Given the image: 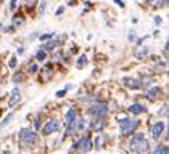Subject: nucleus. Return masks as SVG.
<instances>
[{
    "instance_id": "nucleus-1",
    "label": "nucleus",
    "mask_w": 169,
    "mask_h": 154,
    "mask_svg": "<svg viewBox=\"0 0 169 154\" xmlns=\"http://www.w3.org/2000/svg\"><path fill=\"white\" fill-rule=\"evenodd\" d=\"M148 141L145 140V137L142 133H137L135 137L132 138V141H130V149H132L134 152H137V154H143V152H147L148 151Z\"/></svg>"
},
{
    "instance_id": "nucleus-2",
    "label": "nucleus",
    "mask_w": 169,
    "mask_h": 154,
    "mask_svg": "<svg viewBox=\"0 0 169 154\" xmlns=\"http://www.w3.org/2000/svg\"><path fill=\"white\" fill-rule=\"evenodd\" d=\"M106 112H108V106H106V103H95L90 108V116L95 120H103V117L106 116Z\"/></svg>"
},
{
    "instance_id": "nucleus-3",
    "label": "nucleus",
    "mask_w": 169,
    "mask_h": 154,
    "mask_svg": "<svg viewBox=\"0 0 169 154\" xmlns=\"http://www.w3.org/2000/svg\"><path fill=\"white\" fill-rule=\"evenodd\" d=\"M20 140H21V143H24V144H34V143L39 141V137H37L35 132L27 130V129H23V130L20 132Z\"/></svg>"
},
{
    "instance_id": "nucleus-4",
    "label": "nucleus",
    "mask_w": 169,
    "mask_h": 154,
    "mask_svg": "<svg viewBox=\"0 0 169 154\" xmlns=\"http://www.w3.org/2000/svg\"><path fill=\"white\" fill-rule=\"evenodd\" d=\"M137 125H138V122L134 120V119H123V120H121V133H123V135L132 133L137 129Z\"/></svg>"
},
{
    "instance_id": "nucleus-5",
    "label": "nucleus",
    "mask_w": 169,
    "mask_h": 154,
    "mask_svg": "<svg viewBox=\"0 0 169 154\" xmlns=\"http://www.w3.org/2000/svg\"><path fill=\"white\" fill-rule=\"evenodd\" d=\"M74 124H76V109H69L66 114V132H64V137H69L74 130Z\"/></svg>"
},
{
    "instance_id": "nucleus-6",
    "label": "nucleus",
    "mask_w": 169,
    "mask_h": 154,
    "mask_svg": "<svg viewBox=\"0 0 169 154\" xmlns=\"http://www.w3.org/2000/svg\"><path fill=\"white\" fill-rule=\"evenodd\" d=\"M60 130V122H56V120H50V122H47L44 125V129H42V133L44 135H52L55 132H58Z\"/></svg>"
},
{
    "instance_id": "nucleus-7",
    "label": "nucleus",
    "mask_w": 169,
    "mask_h": 154,
    "mask_svg": "<svg viewBox=\"0 0 169 154\" xmlns=\"http://www.w3.org/2000/svg\"><path fill=\"white\" fill-rule=\"evenodd\" d=\"M76 146L79 148L81 152H87V151H90V148H92V144H90V138H89V137H82V138L76 143Z\"/></svg>"
},
{
    "instance_id": "nucleus-8",
    "label": "nucleus",
    "mask_w": 169,
    "mask_h": 154,
    "mask_svg": "<svg viewBox=\"0 0 169 154\" xmlns=\"http://www.w3.org/2000/svg\"><path fill=\"white\" fill-rule=\"evenodd\" d=\"M164 132V124L163 122H156L153 127H152V137L155 140H158L159 137H161V133Z\"/></svg>"
},
{
    "instance_id": "nucleus-9",
    "label": "nucleus",
    "mask_w": 169,
    "mask_h": 154,
    "mask_svg": "<svg viewBox=\"0 0 169 154\" xmlns=\"http://www.w3.org/2000/svg\"><path fill=\"white\" fill-rule=\"evenodd\" d=\"M159 93H161V88H158V87H153V88L147 90L145 98H147L148 101H155V100L158 98V96H159Z\"/></svg>"
},
{
    "instance_id": "nucleus-10",
    "label": "nucleus",
    "mask_w": 169,
    "mask_h": 154,
    "mask_svg": "<svg viewBox=\"0 0 169 154\" xmlns=\"http://www.w3.org/2000/svg\"><path fill=\"white\" fill-rule=\"evenodd\" d=\"M20 101H21V93L15 88V90H13V93H12L10 101H8V106H10V108H15V106H16L18 103H20Z\"/></svg>"
},
{
    "instance_id": "nucleus-11",
    "label": "nucleus",
    "mask_w": 169,
    "mask_h": 154,
    "mask_svg": "<svg viewBox=\"0 0 169 154\" xmlns=\"http://www.w3.org/2000/svg\"><path fill=\"white\" fill-rule=\"evenodd\" d=\"M145 111H147V109H145V106L138 104V103L130 104V106H129V112H130V114H134V116H138V114H142V112H145Z\"/></svg>"
},
{
    "instance_id": "nucleus-12",
    "label": "nucleus",
    "mask_w": 169,
    "mask_h": 154,
    "mask_svg": "<svg viewBox=\"0 0 169 154\" xmlns=\"http://www.w3.org/2000/svg\"><path fill=\"white\" fill-rule=\"evenodd\" d=\"M124 85L129 87V88H138L140 87V82L137 79H130V77H126L124 79Z\"/></svg>"
},
{
    "instance_id": "nucleus-13",
    "label": "nucleus",
    "mask_w": 169,
    "mask_h": 154,
    "mask_svg": "<svg viewBox=\"0 0 169 154\" xmlns=\"http://www.w3.org/2000/svg\"><path fill=\"white\" fill-rule=\"evenodd\" d=\"M153 154H169L167 146L166 144H158V146L155 148V151H153Z\"/></svg>"
},
{
    "instance_id": "nucleus-14",
    "label": "nucleus",
    "mask_w": 169,
    "mask_h": 154,
    "mask_svg": "<svg viewBox=\"0 0 169 154\" xmlns=\"http://www.w3.org/2000/svg\"><path fill=\"white\" fill-rule=\"evenodd\" d=\"M52 75H53L52 67H50V66H47L45 69H44V72H42V77H44L45 80H49V79H52Z\"/></svg>"
},
{
    "instance_id": "nucleus-15",
    "label": "nucleus",
    "mask_w": 169,
    "mask_h": 154,
    "mask_svg": "<svg viewBox=\"0 0 169 154\" xmlns=\"http://www.w3.org/2000/svg\"><path fill=\"white\" fill-rule=\"evenodd\" d=\"M23 24H24V18H21V16H15L13 18V26L15 27H20Z\"/></svg>"
},
{
    "instance_id": "nucleus-16",
    "label": "nucleus",
    "mask_w": 169,
    "mask_h": 154,
    "mask_svg": "<svg viewBox=\"0 0 169 154\" xmlns=\"http://www.w3.org/2000/svg\"><path fill=\"white\" fill-rule=\"evenodd\" d=\"M86 64H87V56H86V55H82L79 60H77V67L81 69V67H84Z\"/></svg>"
},
{
    "instance_id": "nucleus-17",
    "label": "nucleus",
    "mask_w": 169,
    "mask_h": 154,
    "mask_svg": "<svg viewBox=\"0 0 169 154\" xmlns=\"http://www.w3.org/2000/svg\"><path fill=\"white\" fill-rule=\"evenodd\" d=\"M147 53H148V48H142V50H140V52H138L135 56L138 58V60H143V58L147 56Z\"/></svg>"
},
{
    "instance_id": "nucleus-18",
    "label": "nucleus",
    "mask_w": 169,
    "mask_h": 154,
    "mask_svg": "<svg viewBox=\"0 0 169 154\" xmlns=\"http://www.w3.org/2000/svg\"><path fill=\"white\" fill-rule=\"evenodd\" d=\"M101 129H103V122L101 120H98V122L95 120V122H93V130H95V132H100Z\"/></svg>"
},
{
    "instance_id": "nucleus-19",
    "label": "nucleus",
    "mask_w": 169,
    "mask_h": 154,
    "mask_svg": "<svg viewBox=\"0 0 169 154\" xmlns=\"http://www.w3.org/2000/svg\"><path fill=\"white\" fill-rule=\"evenodd\" d=\"M45 56H47V53H45L44 50H39V52H37V56H35V58H37L39 61H44V60H45Z\"/></svg>"
},
{
    "instance_id": "nucleus-20",
    "label": "nucleus",
    "mask_w": 169,
    "mask_h": 154,
    "mask_svg": "<svg viewBox=\"0 0 169 154\" xmlns=\"http://www.w3.org/2000/svg\"><path fill=\"white\" fill-rule=\"evenodd\" d=\"M56 42H58V40H52V42H49V43L45 45V50H44V52H47V50H52V48L56 45Z\"/></svg>"
},
{
    "instance_id": "nucleus-21",
    "label": "nucleus",
    "mask_w": 169,
    "mask_h": 154,
    "mask_svg": "<svg viewBox=\"0 0 169 154\" xmlns=\"http://www.w3.org/2000/svg\"><path fill=\"white\" fill-rule=\"evenodd\" d=\"M12 117H13V116H12V114H10V116H7V119H5V120H3L2 124H0V129H3V127H5V125H7L8 122H10V120H12Z\"/></svg>"
},
{
    "instance_id": "nucleus-22",
    "label": "nucleus",
    "mask_w": 169,
    "mask_h": 154,
    "mask_svg": "<svg viewBox=\"0 0 169 154\" xmlns=\"http://www.w3.org/2000/svg\"><path fill=\"white\" fill-rule=\"evenodd\" d=\"M8 66H10L12 69H15V67H16V58H10V63H8Z\"/></svg>"
},
{
    "instance_id": "nucleus-23",
    "label": "nucleus",
    "mask_w": 169,
    "mask_h": 154,
    "mask_svg": "<svg viewBox=\"0 0 169 154\" xmlns=\"http://www.w3.org/2000/svg\"><path fill=\"white\" fill-rule=\"evenodd\" d=\"M68 88V87H66ZM66 88L64 90H60V92H56V98H60V96H64V93H66Z\"/></svg>"
},
{
    "instance_id": "nucleus-24",
    "label": "nucleus",
    "mask_w": 169,
    "mask_h": 154,
    "mask_svg": "<svg viewBox=\"0 0 169 154\" xmlns=\"http://www.w3.org/2000/svg\"><path fill=\"white\" fill-rule=\"evenodd\" d=\"M37 69H39V67H37V64H31V66H29V71H31V72H37Z\"/></svg>"
},
{
    "instance_id": "nucleus-25",
    "label": "nucleus",
    "mask_w": 169,
    "mask_h": 154,
    "mask_svg": "<svg viewBox=\"0 0 169 154\" xmlns=\"http://www.w3.org/2000/svg\"><path fill=\"white\" fill-rule=\"evenodd\" d=\"M50 37H52V34H45V35H42V37H40V40H42V42H45V40H49Z\"/></svg>"
},
{
    "instance_id": "nucleus-26",
    "label": "nucleus",
    "mask_w": 169,
    "mask_h": 154,
    "mask_svg": "<svg viewBox=\"0 0 169 154\" xmlns=\"http://www.w3.org/2000/svg\"><path fill=\"white\" fill-rule=\"evenodd\" d=\"M21 80H23V75H21V74L15 75V82H21Z\"/></svg>"
},
{
    "instance_id": "nucleus-27",
    "label": "nucleus",
    "mask_w": 169,
    "mask_h": 154,
    "mask_svg": "<svg viewBox=\"0 0 169 154\" xmlns=\"http://www.w3.org/2000/svg\"><path fill=\"white\" fill-rule=\"evenodd\" d=\"M84 127H86V122H84V120H81V122H79V127H77V130H82Z\"/></svg>"
},
{
    "instance_id": "nucleus-28",
    "label": "nucleus",
    "mask_w": 169,
    "mask_h": 154,
    "mask_svg": "<svg viewBox=\"0 0 169 154\" xmlns=\"http://www.w3.org/2000/svg\"><path fill=\"white\" fill-rule=\"evenodd\" d=\"M95 148H97V149H100V138H98V137L95 138Z\"/></svg>"
},
{
    "instance_id": "nucleus-29",
    "label": "nucleus",
    "mask_w": 169,
    "mask_h": 154,
    "mask_svg": "<svg viewBox=\"0 0 169 154\" xmlns=\"http://www.w3.org/2000/svg\"><path fill=\"white\" fill-rule=\"evenodd\" d=\"M63 11H64V7H60L58 10H56V15H61Z\"/></svg>"
},
{
    "instance_id": "nucleus-30",
    "label": "nucleus",
    "mask_w": 169,
    "mask_h": 154,
    "mask_svg": "<svg viewBox=\"0 0 169 154\" xmlns=\"http://www.w3.org/2000/svg\"><path fill=\"white\" fill-rule=\"evenodd\" d=\"M129 40L134 42V31H130V34H129Z\"/></svg>"
},
{
    "instance_id": "nucleus-31",
    "label": "nucleus",
    "mask_w": 169,
    "mask_h": 154,
    "mask_svg": "<svg viewBox=\"0 0 169 154\" xmlns=\"http://www.w3.org/2000/svg\"><path fill=\"white\" fill-rule=\"evenodd\" d=\"M39 127H40V120L37 119V120H35V129H39Z\"/></svg>"
},
{
    "instance_id": "nucleus-32",
    "label": "nucleus",
    "mask_w": 169,
    "mask_h": 154,
    "mask_svg": "<svg viewBox=\"0 0 169 154\" xmlns=\"http://www.w3.org/2000/svg\"><path fill=\"white\" fill-rule=\"evenodd\" d=\"M164 56H167V43H164Z\"/></svg>"
},
{
    "instance_id": "nucleus-33",
    "label": "nucleus",
    "mask_w": 169,
    "mask_h": 154,
    "mask_svg": "<svg viewBox=\"0 0 169 154\" xmlns=\"http://www.w3.org/2000/svg\"><path fill=\"white\" fill-rule=\"evenodd\" d=\"M5 154H10V152H5Z\"/></svg>"
},
{
    "instance_id": "nucleus-34",
    "label": "nucleus",
    "mask_w": 169,
    "mask_h": 154,
    "mask_svg": "<svg viewBox=\"0 0 169 154\" xmlns=\"http://www.w3.org/2000/svg\"><path fill=\"white\" fill-rule=\"evenodd\" d=\"M0 114H2V111H0Z\"/></svg>"
}]
</instances>
